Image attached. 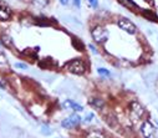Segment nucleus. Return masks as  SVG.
<instances>
[{
	"mask_svg": "<svg viewBox=\"0 0 158 138\" xmlns=\"http://www.w3.org/2000/svg\"><path fill=\"white\" fill-rule=\"evenodd\" d=\"M72 44H73V46H75L77 50H84V44H82L81 41L78 42L77 39H73V40H72Z\"/></svg>",
	"mask_w": 158,
	"mask_h": 138,
	"instance_id": "2eb2a0df",
	"label": "nucleus"
},
{
	"mask_svg": "<svg viewBox=\"0 0 158 138\" xmlns=\"http://www.w3.org/2000/svg\"><path fill=\"white\" fill-rule=\"evenodd\" d=\"M60 3H61L62 5H67V4H69V0H60Z\"/></svg>",
	"mask_w": 158,
	"mask_h": 138,
	"instance_id": "393cba45",
	"label": "nucleus"
},
{
	"mask_svg": "<svg viewBox=\"0 0 158 138\" xmlns=\"http://www.w3.org/2000/svg\"><path fill=\"white\" fill-rule=\"evenodd\" d=\"M2 42L8 46V48H10V46H13V41H11V37L9 35H3L2 36Z\"/></svg>",
	"mask_w": 158,
	"mask_h": 138,
	"instance_id": "ddd939ff",
	"label": "nucleus"
},
{
	"mask_svg": "<svg viewBox=\"0 0 158 138\" xmlns=\"http://www.w3.org/2000/svg\"><path fill=\"white\" fill-rule=\"evenodd\" d=\"M89 4H90V6H92V8H97L98 0H89Z\"/></svg>",
	"mask_w": 158,
	"mask_h": 138,
	"instance_id": "6ab92c4d",
	"label": "nucleus"
},
{
	"mask_svg": "<svg viewBox=\"0 0 158 138\" xmlns=\"http://www.w3.org/2000/svg\"><path fill=\"white\" fill-rule=\"evenodd\" d=\"M10 69L9 66V61L4 55H0V70L2 71H8Z\"/></svg>",
	"mask_w": 158,
	"mask_h": 138,
	"instance_id": "1a4fd4ad",
	"label": "nucleus"
},
{
	"mask_svg": "<svg viewBox=\"0 0 158 138\" xmlns=\"http://www.w3.org/2000/svg\"><path fill=\"white\" fill-rule=\"evenodd\" d=\"M142 13H143V15H144L147 19H149V20H152V21H157V15L153 14L151 10H149V11H148V10H143Z\"/></svg>",
	"mask_w": 158,
	"mask_h": 138,
	"instance_id": "4468645a",
	"label": "nucleus"
},
{
	"mask_svg": "<svg viewBox=\"0 0 158 138\" xmlns=\"http://www.w3.org/2000/svg\"><path fill=\"white\" fill-rule=\"evenodd\" d=\"M89 138H106V137L103 136V133H101V132H97V131H95V132H91V133H90Z\"/></svg>",
	"mask_w": 158,
	"mask_h": 138,
	"instance_id": "dca6fc26",
	"label": "nucleus"
},
{
	"mask_svg": "<svg viewBox=\"0 0 158 138\" xmlns=\"http://www.w3.org/2000/svg\"><path fill=\"white\" fill-rule=\"evenodd\" d=\"M0 88H2V90H5L6 88V85H5V82H4L3 78H0Z\"/></svg>",
	"mask_w": 158,
	"mask_h": 138,
	"instance_id": "4be33fe9",
	"label": "nucleus"
},
{
	"mask_svg": "<svg viewBox=\"0 0 158 138\" xmlns=\"http://www.w3.org/2000/svg\"><path fill=\"white\" fill-rule=\"evenodd\" d=\"M117 25L120 26L123 31H126L127 34L133 35V34L137 32V26H136L131 20H128V19H126V18H120V19H118V20H117Z\"/></svg>",
	"mask_w": 158,
	"mask_h": 138,
	"instance_id": "7ed1b4c3",
	"label": "nucleus"
},
{
	"mask_svg": "<svg viewBox=\"0 0 158 138\" xmlns=\"http://www.w3.org/2000/svg\"><path fill=\"white\" fill-rule=\"evenodd\" d=\"M11 16V10L10 8L3 3V2H0V20H3V21H6L9 20Z\"/></svg>",
	"mask_w": 158,
	"mask_h": 138,
	"instance_id": "423d86ee",
	"label": "nucleus"
},
{
	"mask_svg": "<svg viewBox=\"0 0 158 138\" xmlns=\"http://www.w3.org/2000/svg\"><path fill=\"white\" fill-rule=\"evenodd\" d=\"M31 3L36 6V8H45L49 4V0H31Z\"/></svg>",
	"mask_w": 158,
	"mask_h": 138,
	"instance_id": "9b49d317",
	"label": "nucleus"
},
{
	"mask_svg": "<svg viewBox=\"0 0 158 138\" xmlns=\"http://www.w3.org/2000/svg\"><path fill=\"white\" fill-rule=\"evenodd\" d=\"M120 3L123 4V5L127 6V8H131V9H138L137 4H136L135 2H132V0H120Z\"/></svg>",
	"mask_w": 158,
	"mask_h": 138,
	"instance_id": "f8f14e48",
	"label": "nucleus"
},
{
	"mask_svg": "<svg viewBox=\"0 0 158 138\" xmlns=\"http://www.w3.org/2000/svg\"><path fill=\"white\" fill-rule=\"evenodd\" d=\"M91 35H92V37H94V40H95L96 42H101V44H102V42H106L107 39H108V36H110L108 31H107L103 26H96V27L92 30Z\"/></svg>",
	"mask_w": 158,
	"mask_h": 138,
	"instance_id": "f03ea898",
	"label": "nucleus"
},
{
	"mask_svg": "<svg viewBox=\"0 0 158 138\" xmlns=\"http://www.w3.org/2000/svg\"><path fill=\"white\" fill-rule=\"evenodd\" d=\"M131 111H132V113L136 115L137 117H141V116L144 113L143 106H142L139 102H137V101H132V102H131Z\"/></svg>",
	"mask_w": 158,
	"mask_h": 138,
	"instance_id": "6e6552de",
	"label": "nucleus"
},
{
	"mask_svg": "<svg viewBox=\"0 0 158 138\" xmlns=\"http://www.w3.org/2000/svg\"><path fill=\"white\" fill-rule=\"evenodd\" d=\"M66 69H67L71 73H75V75H82V73L86 71V65H85V62H84L82 60L75 59V60L67 62Z\"/></svg>",
	"mask_w": 158,
	"mask_h": 138,
	"instance_id": "f257e3e1",
	"label": "nucleus"
},
{
	"mask_svg": "<svg viewBox=\"0 0 158 138\" xmlns=\"http://www.w3.org/2000/svg\"><path fill=\"white\" fill-rule=\"evenodd\" d=\"M80 123H81V117L77 116V115H72V116L67 117L66 119H64L61 122V126L66 129H70V128H73V127L78 126Z\"/></svg>",
	"mask_w": 158,
	"mask_h": 138,
	"instance_id": "39448f33",
	"label": "nucleus"
},
{
	"mask_svg": "<svg viewBox=\"0 0 158 138\" xmlns=\"http://www.w3.org/2000/svg\"><path fill=\"white\" fill-rule=\"evenodd\" d=\"M62 107H64L65 110H72V111H75V112H81V111H84V107H82L81 105H78V103H76V102H73V101H71V100H66V101L62 103Z\"/></svg>",
	"mask_w": 158,
	"mask_h": 138,
	"instance_id": "0eeeda50",
	"label": "nucleus"
},
{
	"mask_svg": "<svg viewBox=\"0 0 158 138\" xmlns=\"http://www.w3.org/2000/svg\"><path fill=\"white\" fill-rule=\"evenodd\" d=\"M98 73L100 75H102V76H110V71H107L106 69H103V67H101V69H98Z\"/></svg>",
	"mask_w": 158,
	"mask_h": 138,
	"instance_id": "f3484780",
	"label": "nucleus"
},
{
	"mask_svg": "<svg viewBox=\"0 0 158 138\" xmlns=\"http://www.w3.org/2000/svg\"><path fill=\"white\" fill-rule=\"evenodd\" d=\"M15 67H16V69H21V70H26V69H27V66H26L25 64H23V62H16V64H15Z\"/></svg>",
	"mask_w": 158,
	"mask_h": 138,
	"instance_id": "a211bd4d",
	"label": "nucleus"
},
{
	"mask_svg": "<svg viewBox=\"0 0 158 138\" xmlns=\"http://www.w3.org/2000/svg\"><path fill=\"white\" fill-rule=\"evenodd\" d=\"M89 48L91 49V51H92L94 54H97V50H96V48H95V46H94V45H89Z\"/></svg>",
	"mask_w": 158,
	"mask_h": 138,
	"instance_id": "b1692460",
	"label": "nucleus"
},
{
	"mask_svg": "<svg viewBox=\"0 0 158 138\" xmlns=\"http://www.w3.org/2000/svg\"><path fill=\"white\" fill-rule=\"evenodd\" d=\"M141 132L144 138H156V128L149 121H144L141 127Z\"/></svg>",
	"mask_w": 158,
	"mask_h": 138,
	"instance_id": "20e7f679",
	"label": "nucleus"
},
{
	"mask_svg": "<svg viewBox=\"0 0 158 138\" xmlns=\"http://www.w3.org/2000/svg\"><path fill=\"white\" fill-rule=\"evenodd\" d=\"M73 3H75V6L76 8H80L81 6V0H73Z\"/></svg>",
	"mask_w": 158,
	"mask_h": 138,
	"instance_id": "5701e85b",
	"label": "nucleus"
},
{
	"mask_svg": "<svg viewBox=\"0 0 158 138\" xmlns=\"http://www.w3.org/2000/svg\"><path fill=\"white\" fill-rule=\"evenodd\" d=\"M90 105L94 106L95 108L101 110V108L105 106V101L101 100V98H91V100H90Z\"/></svg>",
	"mask_w": 158,
	"mask_h": 138,
	"instance_id": "9d476101",
	"label": "nucleus"
},
{
	"mask_svg": "<svg viewBox=\"0 0 158 138\" xmlns=\"http://www.w3.org/2000/svg\"><path fill=\"white\" fill-rule=\"evenodd\" d=\"M41 132L44 133V134H46V136H49V134H51V131H49V128L48 127H43V129H41Z\"/></svg>",
	"mask_w": 158,
	"mask_h": 138,
	"instance_id": "412c9836",
	"label": "nucleus"
},
{
	"mask_svg": "<svg viewBox=\"0 0 158 138\" xmlns=\"http://www.w3.org/2000/svg\"><path fill=\"white\" fill-rule=\"evenodd\" d=\"M92 118H94V113H89L87 116H86V118H85V122H91L92 121Z\"/></svg>",
	"mask_w": 158,
	"mask_h": 138,
	"instance_id": "aec40b11",
	"label": "nucleus"
}]
</instances>
